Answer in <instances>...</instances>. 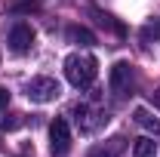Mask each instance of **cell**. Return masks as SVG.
I'll use <instances>...</instances> for the list:
<instances>
[{
  "instance_id": "6da1fadb",
  "label": "cell",
  "mask_w": 160,
  "mask_h": 157,
  "mask_svg": "<svg viewBox=\"0 0 160 157\" xmlns=\"http://www.w3.org/2000/svg\"><path fill=\"white\" fill-rule=\"evenodd\" d=\"M99 74V62L92 59V56H68L65 59V77L71 86H77V89H86V86H92V80Z\"/></svg>"
},
{
  "instance_id": "7a4b0ae2",
  "label": "cell",
  "mask_w": 160,
  "mask_h": 157,
  "mask_svg": "<svg viewBox=\"0 0 160 157\" xmlns=\"http://www.w3.org/2000/svg\"><path fill=\"white\" fill-rule=\"evenodd\" d=\"M62 93L59 80L56 77H34L28 83V99L31 102H37V105H46V102H56Z\"/></svg>"
},
{
  "instance_id": "3957f363",
  "label": "cell",
  "mask_w": 160,
  "mask_h": 157,
  "mask_svg": "<svg viewBox=\"0 0 160 157\" xmlns=\"http://www.w3.org/2000/svg\"><path fill=\"white\" fill-rule=\"evenodd\" d=\"M74 120H77L80 133H96L108 117H105V111H102L99 105H77L74 108Z\"/></svg>"
},
{
  "instance_id": "277c9868",
  "label": "cell",
  "mask_w": 160,
  "mask_h": 157,
  "mask_svg": "<svg viewBox=\"0 0 160 157\" xmlns=\"http://www.w3.org/2000/svg\"><path fill=\"white\" fill-rule=\"evenodd\" d=\"M49 145H52V154H68L71 151V126L65 117H56L49 123Z\"/></svg>"
},
{
  "instance_id": "5b68a950",
  "label": "cell",
  "mask_w": 160,
  "mask_h": 157,
  "mask_svg": "<svg viewBox=\"0 0 160 157\" xmlns=\"http://www.w3.org/2000/svg\"><path fill=\"white\" fill-rule=\"evenodd\" d=\"M31 46H34V28H31V25H25V22L12 25V31H9V49H12V53H19V56H25Z\"/></svg>"
},
{
  "instance_id": "8992f818",
  "label": "cell",
  "mask_w": 160,
  "mask_h": 157,
  "mask_svg": "<svg viewBox=\"0 0 160 157\" xmlns=\"http://www.w3.org/2000/svg\"><path fill=\"white\" fill-rule=\"evenodd\" d=\"M111 89H114L117 96H126V93L132 89V65H129V62H117V65L111 68Z\"/></svg>"
},
{
  "instance_id": "52a82bcc",
  "label": "cell",
  "mask_w": 160,
  "mask_h": 157,
  "mask_svg": "<svg viewBox=\"0 0 160 157\" xmlns=\"http://www.w3.org/2000/svg\"><path fill=\"white\" fill-rule=\"evenodd\" d=\"M68 40H71V43H80V46L96 43L92 31H89V28H80V25H71V28H68Z\"/></svg>"
},
{
  "instance_id": "ba28073f",
  "label": "cell",
  "mask_w": 160,
  "mask_h": 157,
  "mask_svg": "<svg viewBox=\"0 0 160 157\" xmlns=\"http://www.w3.org/2000/svg\"><path fill=\"white\" fill-rule=\"evenodd\" d=\"M123 154V139H111L108 145H102V148H96L89 157H120Z\"/></svg>"
},
{
  "instance_id": "9c48e42d",
  "label": "cell",
  "mask_w": 160,
  "mask_h": 157,
  "mask_svg": "<svg viewBox=\"0 0 160 157\" xmlns=\"http://www.w3.org/2000/svg\"><path fill=\"white\" fill-rule=\"evenodd\" d=\"M132 157H157V142L154 139H139L132 145Z\"/></svg>"
},
{
  "instance_id": "30bf717a",
  "label": "cell",
  "mask_w": 160,
  "mask_h": 157,
  "mask_svg": "<svg viewBox=\"0 0 160 157\" xmlns=\"http://www.w3.org/2000/svg\"><path fill=\"white\" fill-rule=\"evenodd\" d=\"M136 123H139V126H145V129H151V133H157V136H160V120L154 117V114H148L145 108H136Z\"/></svg>"
},
{
  "instance_id": "8fae6325",
  "label": "cell",
  "mask_w": 160,
  "mask_h": 157,
  "mask_svg": "<svg viewBox=\"0 0 160 157\" xmlns=\"http://www.w3.org/2000/svg\"><path fill=\"white\" fill-rule=\"evenodd\" d=\"M37 9H40V3H34V0H31V3L25 0V3H16V6H12V13H37Z\"/></svg>"
},
{
  "instance_id": "7c38bea8",
  "label": "cell",
  "mask_w": 160,
  "mask_h": 157,
  "mask_svg": "<svg viewBox=\"0 0 160 157\" xmlns=\"http://www.w3.org/2000/svg\"><path fill=\"white\" fill-rule=\"evenodd\" d=\"M6 105H9V89L0 86V111H6Z\"/></svg>"
},
{
  "instance_id": "4fadbf2b",
  "label": "cell",
  "mask_w": 160,
  "mask_h": 157,
  "mask_svg": "<svg viewBox=\"0 0 160 157\" xmlns=\"http://www.w3.org/2000/svg\"><path fill=\"white\" fill-rule=\"evenodd\" d=\"M19 123H22V120H19V114H12V117H9V120L3 117V126H6V129H16Z\"/></svg>"
},
{
  "instance_id": "5bb4252c",
  "label": "cell",
  "mask_w": 160,
  "mask_h": 157,
  "mask_svg": "<svg viewBox=\"0 0 160 157\" xmlns=\"http://www.w3.org/2000/svg\"><path fill=\"white\" fill-rule=\"evenodd\" d=\"M151 34H154V37H160V22H154V25H151Z\"/></svg>"
},
{
  "instance_id": "9a60e30c",
  "label": "cell",
  "mask_w": 160,
  "mask_h": 157,
  "mask_svg": "<svg viewBox=\"0 0 160 157\" xmlns=\"http://www.w3.org/2000/svg\"><path fill=\"white\" fill-rule=\"evenodd\" d=\"M151 102H154V105H160V89H157V93H151Z\"/></svg>"
}]
</instances>
